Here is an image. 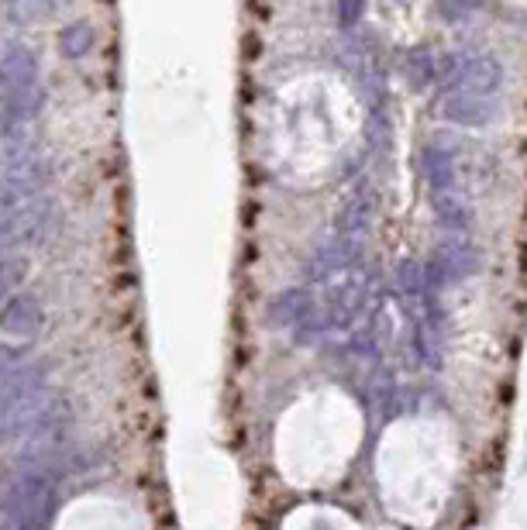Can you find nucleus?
Masks as SVG:
<instances>
[{
    "mask_svg": "<svg viewBox=\"0 0 527 530\" xmlns=\"http://www.w3.org/2000/svg\"><path fill=\"white\" fill-rule=\"evenodd\" d=\"M372 217H376V193H372L369 179H359V183L348 186L345 197L338 200L335 228H338L341 238L362 241L372 228Z\"/></svg>",
    "mask_w": 527,
    "mask_h": 530,
    "instance_id": "nucleus-6",
    "label": "nucleus"
},
{
    "mask_svg": "<svg viewBox=\"0 0 527 530\" xmlns=\"http://www.w3.org/2000/svg\"><path fill=\"white\" fill-rule=\"evenodd\" d=\"M52 410V396L45 386V372L28 365L18 376L0 383V441H18L21 434L35 431Z\"/></svg>",
    "mask_w": 527,
    "mask_h": 530,
    "instance_id": "nucleus-1",
    "label": "nucleus"
},
{
    "mask_svg": "<svg viewBox=\"0 0 527 530\" xmlns=\"http://www.w3.org/2000/svg\"><path fill=\"white\" fill-rule=\"evenodd\" d=\"M38 327H42V307L31 293L11 296L0 310V331L18 334V338H35Z\"/></svg>",
    "mask_w": 527,
    "mask_h": 530,
    "instance_id": "nucleus-11",
    "label": "nucleus"
},
{
    "mask_svg": "<svg viewBox=\"0 0 527 530\" xmlns=\"http://www.w3.org/2000/svg\"><path fill=\"white\" fill-rule=\"evenodd\" d=\"M38 83V62L35 52L21 42H11L4 52H0V100L18 97L21 90L35 87Z\"/></svg>",
    "mask_w": 527,
    "mask_h": 530,
    "instance_id": "nucleus-7",
    "label": "nucleus"
},
{
    "mask_svg": "<svg viewBox=\"0 0 527 530\" xmlns=\"http://www.w3.org/2000/svg\"><path fill=\"white\" fill-rule=\"evenodd\" d=\"M28 272V262L25 259H4L0 262V310H4L7 296H11L14 286L21 283V276Z\"/></svg>",
    "mask_w": 527,
    "mask_h": 530,
    "instance_id": "nucleus-15",
    "label": "nucleus"
},
{
    "mask_svg": "<svg viewBox=\"0 0 527 530\" xmlns=\"http://www.w3.org/2000/svg\"><path fill=\"white\" fill-rule=\"evenodd\" d=\"M424 176L431 183V193L459 190V152L445 145V138L424 148Z\"/></svg>",
    "mask_w": 527,
    "mask_h": 530,
    "instance_id": "nucleus-10",
    "label": "nucleus"
},
{
    "mask_svg": "<svg viewBox=\"0 0 527 530\" xmlns=\"http://www.w3.org/2000/svg\"><path fill=\"white\" fill-rule=\"evenodd\" d=\"M21 369H25V358H21L18 348L0 345V383H7L11 376H18Z\"/></svg>",
    "mask_w": 527,
    "mask_h": 530,
    "instance_id": "nucleus-16",
    "label": "nucleus"
},
{
    "mask_svg": "<svg viewBox=\"0 0 527 530\" xmlns=\"http://www.w3.org/2000/svg\"><path fill=\"white\" fill-rule=\"evenodd\" d=\"M56 506V479L45 469H18L0 486L4 524L21 530H42Z\"/></svg>",
    "mask_w": 527,
    "mask_h": 530,
    "instance_id": "nucleus-3",
    "label": "nucleus"
},
{
    "mask_svg": "<svg viewBox=\"0 0 527 530\" xmlns=\"http://www.w3.org/2000/svg\"><path fill=\"white\" fill-rule=\"evenodd\" d=\"M362 18V4H341V25H355Z\"/></svg>",
    "mask_w": 527,
    "mask_h": 530,
    "instance_id": "nucleus-17",
    "label": "nucleus"
},
{
    "mask_svg": "<svg viewBox=\"0 0 527 530\" xmlns=\"http://www.w3.org/2000/svg\"><path fill=\"white\" fill-rule=\"evenodd\" d=\"M500 111L496 97H465V93H445L441 97V118L459 128H483Z\"/></svg>",
    "mask_w": 527,
    "mask_h": 530,
    "instance_id": "nucleus-9",
    "label": "nucleus"
},
{
    "mask_svg": "<svg viewBox=\"0 0 527 530\" xmlns=\"http://www.w3.org/2000/svg\"><path fill=\"white\" fill-rule=\"evenodd\" d=\"M431 207H434V214L445 221V228H452V231H462L469 228V221H472V207H469V197H465L462 190H441V193H431Z\"/></svg>",
    "mask_w": 527,
    "mask_h": 530,
    "instance_id": "nucleus-12",
    "label": "nucleus"
},
{
    "mask_svg": "<svg viewBox=\"0 0 527 530\" xmlns=\"http://www.w3.org/2000/svg\"><path fill=\"white\" fill-rule=\"evenodd\" d=\"M438 76L445 93H465V97H496L503 87V66L490 52H455V56H445Z\"/></svg>",
    "mask_w": 527,
    "mask_h": 530,
    "instance_id": "nucleus-4",
    "label": "nucleus"
},
{
    "mask_svg": "<svg viewBox=\"0 0 527 530\" xmlns=\"http://www.w3.org/2000/svg\"><path fill=\"white\" fill-rule=\"evenodd\" d=\"M407 69H410V76H414V87H417V90H424V87H428V83H434V76H438L441 62L434 59L431 52L417 49V52H410Z\"/></svg>",
    "mask_w": 527,
    "mask_h": 530,
    "instance_id": "nucleus-14",
    "label": "nucleus"
},
{
    "mask_svg": "<svg viewBox=\"0 0 527 530\" xmlns=\"http://www.w3.org/2000/svg\"><path fill=\"white\" fill-rule=\"evenodd\" d=\"M66 451V407L62 403H52V410L45 413V420L21 441V469H45L49 472V462Z\"/></svg>",
    "mask_w": 527,
    "mask_h": 530,
    "instance_id": "nucleus-5",
    "label": "nucleus"
},
{
    "mask_svg": "<svg viewBox=\"0 0 527 530\" xmlns=\"http://www.w3.org/2000/svg\"><path fill=\"white\" fill-rule=\"evenodd\" d=\"M0 530H21V527H11V524H0Z\"/></svg>",
    "mask_w": 527,
    "mask_h": 530,
    "instance_id": "nucleus-18",
    "label": "nucleus"
},
{
    "mask_svg": "<svg viewBox=\"0 0 527 530\" xmlns=\"http://www.w3.org/2000/svg\"><path fill=\"white\" fill-rule=\"evenodd\" d=\"M321 293L314 296V314H317V327L321 334L328 331H348L352 324L362 321L372 296V272L366 265H355L348 272H338V276L324 279Z\"/></svg>",
    "mask_w": 527,
    "mask_h": 530,
    "instance_id": "nucleus-2",
    "label": "nucleus"
},
{
    "mask_svg": "<svg viewBox=\"0 0 527 530\" xmlns=\"http://www.w3.org/2000/svg\"><path fill=\"white\" fill-rule=\"evenodd\" d=\"M355 265H362V241L335 235L324 248H317L307 272H310V279H314V283H324V279L338 276V272L355 269Z\"/></svg>",
    "mask_w": 527,
    "mask_h": 530,
    "instance_id": "nucleus-8",
    "label": "nucleus"
},
{
    "mask_svg": "<svg viewBox=\"0 0 527 530\" xmlns=\"http://www.w3.org/2000/svg\"><path fill=\"white\" fill-rule=\"evenodd\" d=\"M90 49H93V28L87 25V21L62 28V35H59V52H62V56H66V59H83Z\"/></svg>",
    "mask_w": 527,
    "mask_h": 530,
    "instance_id": "nucleus-13",
    "label": "nucleus"
}]
</instances>
